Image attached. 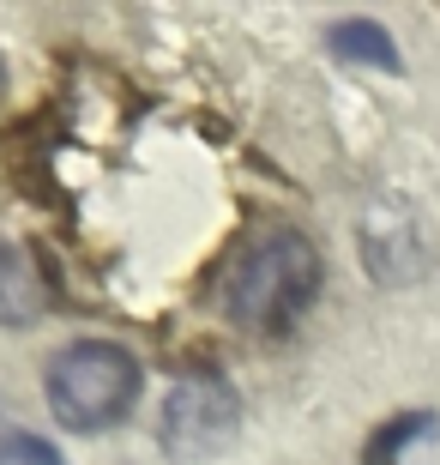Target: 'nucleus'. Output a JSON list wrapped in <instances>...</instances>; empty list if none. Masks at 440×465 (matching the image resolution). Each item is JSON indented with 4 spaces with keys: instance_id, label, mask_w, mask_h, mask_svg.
I'll use <instances>...</instances> for the list:
<instances>
[{
    "instance_id": "nucleus-2",
    "label": "nucleus",
    "mask_w": 440,
    "mask_h": 465,
    "mask_svg": "<svg viewBox=\"0 0 440 465\" xmlns=\"http://www.w3.org/2000/svg\"><path fill=\"white\" fill-rule=\"evenodd\" d=\"M139 381L145 375H139L133 351L103 345V339H79V345L54 351L43 387H49V411L61 430L103 435L139 405Z\"/></svg>"
},
{
    "instance_id": "nucleus-8",
    "label": "nucleus",
    "mask_w": 440,
    "mask_h": 465,
    "mask_svg": "<svg viewBox=\"0 0 440 465\" xmlns=\"http://www.w3.org/2000/svg\"><path fill=\"white\" fill-rule=\"evenodd\" d=\"M0 91H6V67H0Z\"/></svg>"
},
{
    "instance_id": "nucleus-5",
    "label": "nucleus",
    "mask_w": 440,
    "mask_h": 465,
    "mask_svg": "<svg viewBox=\"0 0 440 465\" xmlns=\"http://www.w3.org/2000/svg\"><path fill=\"white\" fill-rule=\"evenodd\" d=\"M332 54H344V61H362V67H386V73H398L405 61H398V49H392V36L374 25V18H338L332 25Z\"/></svg>"
},
{
    "instance_id": "nucleus-3",
    "label": "nucleus",
    "mask_w": 440,
    "mask_h": 465,
    "mask_svg": "<svg viewBox=\"0 0 440 465\" xmlns=\"http://www.w3.org/2000/svg\"><path fill=\"white\" fill-rule=\"evenodd\" d=\"M236 430H241V399L223 375H181L157 411V441L175 465L223 453L236 441Z\"/></svg>"
},
{
    "instance_id": "nucleus-7",
    "label": "nucleus",
    "mask_w": 440,
    "mask_h": 465,
    "mask_svg": "<svg viewBox=\"0 0 440 465\" xmlns=\"http://www.w3.org/2000/svg\"><path fill=\"white\" fill-rule=\"evenodd\" d=\"M0 453H6V460H24V465H61V453H54V448H43V441H24V435H13Z\"/></svg>"
},
{
    "instance_id": "nucleus-1",
    "label": "nucleus",
    "mask_w": 440,
    "mask_h": 465,
    "mask_svg": "<svg viewBox=\"0 0 440 465\" xmlns=\"http://www.w3.org/2000/svg\"><path fill=\"white\" fill-rule=\"evenodd\" d=\"M314 296H320V248L302 230H271L236 254V266L223 272L218 302L236 327L278 339L314 309Z\"/></svg>"
},
{
    "instance_id": "nucleus-6",
    "label": "nucleus",
    "mask_w": 440,
    "mask_h": 465,
    "mask_svg": "<svg viewBox=\"0 0 440 465\" xmlns=\"http://www.w3.org/2000/svg\"><path fill=\"white\" fill-rule=\"evenodd\" d=\"M435 435V417H392L386 430H374V448H368V465H398L410 441Z\"/></svg>"
},
{
    "instance_id": "nucleus-4",
    "label": "nucleus",
    "mask_w": 440,
    "mask_h": 465,
    "mask_svg": "<svg viewBox=\"0 0 440 465\" xmlns=\"http://www.w3.org/2000/svg\"><path fill=\"white\" fill-rule=\"evenodd\" d=\"M49 309V278L24 242H0V327H31Z\"/></svg>"
}]
</instances>
